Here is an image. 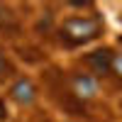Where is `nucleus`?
I'll list each match as a JSON object with an SVG mask.
<instances>
[{
	"label": "nucleus",
	"mask_w": 122,
	"mask_h": 122,
	"mask_svg": "<svg viewBox=\"0 0 122 122\" xmlns=\"http://www.w3.org/2000/svg\"><path fill=\"white\" fill-rule=\"evenodd\" d=\"M98 22L95 20H83V17H73V20H66L64 22V32L71 42H86V39H93L98 34Z\"/></svg>",
	"instance_id": "nucleus-1"
},
{
	"label": "nucleus",
	"mask_w": 122,
	"mask_h": 122,
	"mask_svg": "<svg viewBox=\"0 0 122 122\" xmlns=\"http://www.w3.org/2000/svg\"><path fill=\"white\" fill-rule=\"evenodd\" d=\"M86 61H88V66L93 68V71H98V73H105V71L112 66V56H110L107 49H98V51L88 54Z\"/></svg>",
	"instance_id": "nucleus-2"
},
{
	"label": "nucleus",
	"mask_w": 122,
	"mask_h": 122,
	"mask_svg": "<svg viewBox=\"0 0 122 122\" xmlns=\"http://www.w3.org/2000/svg\"><path fill=\"white\" fill-rule=\"evenodd\" d=\"M12 98L17 100V103H32L34 98V86L29 83V81H17V83L12 86Z\"/></svg>",
	"instance_id": "nucleus-3"
},
{
	"label": "nucleus",
	"mask_w": 122,
	"mask_h": 122,
	"mask_svg": "<svg viewBox=\"0 0 122 122\" xmlns=\"http://www.w3.org/2000/svg\"><path fill=\"white\" fill-rule=\"evenodd\" d=\"M76 90H78V95L90 98V95L95 93V81L90 78V76H76Z\"/></svg>",
	"instance_id": "nucleus-4"
},
{
	"label": "nucleus",
	"mask_w": 122,
	"mask_h": 122,
	"mask_svg": "<svg viewBox=\"0 0 122 122\" xmlns=\"http://www.w3.org/2000/svg\"><path fill=\"white\" fill-rule=\"evenodd\" d=\"M112 64H115V68L120 71V76H122V56H117V59L112 61Z\"/></svg>",
	"instance_id": "nucleus-5"
},
{
	"label": "nucleus",
	"mask_w": 122,
	"mask_h": 122,
	"mask_svg": "<svg viewBox=\"0 0 122 122\" xmlns=\"http://www.w3.org/2000/svg\"><path fill=\"white\" fill-rule=\"evenodd\" d=\"M5 117V105H3V100H0V120Z\"/></svg>",
	"instance_id": "nucleus-6"
},
{
	"label": "nucleus",
	"mask_w": 122,
	"mask_h": 122,
	"mask_svg": "<svg viewBox=\"0 0 122 122\" xmlns=\"http://www.w3.org/2000/svg\"><path fill=\"white\" fill-rule=\"evenodd\" d=\"M3 68H5V61H3V56H0V73H3Z\"/></svg>",
	"instance_id": "nucleus-7"
}]
</instances>
